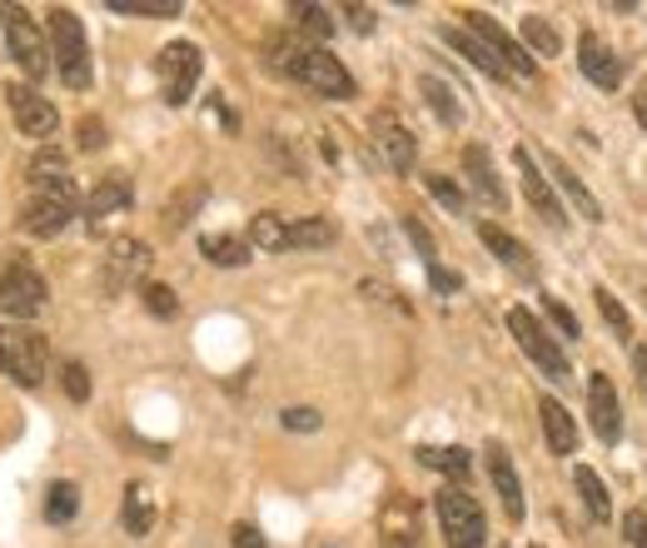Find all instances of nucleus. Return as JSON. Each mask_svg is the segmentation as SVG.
Instances as JSON below:
<instances>
[{
  "instance_id": "f257e3e1",
  "label": "nucleus",
  "mask_w": 647,
  "mask_h": 548,
  "mask_svg": "<svg viewBox=\"0 0 647 548\" xmlns=\"http://www.w3.org/2000/svg\"><path fill=\"white\" fill-rule=\"evenodd\" d=\"M50 55H55V75L65 80L70 90H90L95 80V65H90V45H85V25H80L75 10H50Z\"/></svg>"
},
{
  "instance_id": "f03ea898",
  "label": "nucleus",
  "mask_w": 647,
  "mask_h": 548,
  "mask_svg": "<svg viewBox=\"0 0 647 548\" xmlns=\"http://www.w3.org/2000/svg\"><path fill=\"white\" fill-rule=\"evenodd\" d=\"M30 185H35V195H30L25 215H20V229L35 239H55L70 225V215H75V185H70V175L30 179Z\"/></svg>"
},
{
  "instance_id": "7ed1b4c3",
  "label": "nucleus",
  "mask_w": 647,
  "mask_h": 548,
  "mask_svg": "<svg viewBox=\"0 0 647 548\" xmlns=\"http://www.w3.org/2000/svg\"><path fill=\"white\" fill-rule=\"evenodd\" d=\"M0 369H6L15 384L35 389L50 369L45 334H35V329H25V324H0Z\"/></svg>"
},
{
  "instance_id": "20e7f679",
  "label": "nucleus",
  "mask_w": 647,
  "mask_h": 548,
  "mask_svg": "<svg viewBox=\"0 0 647 548\" xmlns=\"http://www.w3.org/2000/svg\"><path fill=\"white\" fill-rule=\"evenodd\" d=\"M434 508H438L448 548H488V518H483V508L473 504V494H463V488H438Z\"/></svg>"
},
{
  "instance_id": "39448f33",
  "label": "nucleus",
  "mask_w": 647,
  "mask_h": 548,
  "mask_svg": "<svg viewBox=\"0 0 647 548\" xmlns=\"http://www.w3.org/2000/svg\"><path fill=\"white\" fill-rule=\"evenodd\" d=\"M508 329H513L518 349H523V354L533 359V364L543 369L547 379H553V384H567V379H573V364H567V354H563V349H557V339L547 334V329L538 324V319L528 314L523 304H513V309H508Z\"/></svg>"
},
{
  "instance_id": "423d86ee",
  "label": "nucleus",
  "mask_w": 647,
  "mask_h": 548,
  "mask_svg": "<svg viewBox=\"0 0 647 548\" xmlns=\"http://www.w3.org/2000/svg\"><path fill=\"white\" fill-rule=\"evenodd\" d=\"M289 80L309 85L314 95H324V100H348L354 95V75L338 65V55H328L324 45H309V40L299 45L294 65H289Z\"/></svg>"
},
{
  "instance_id": "0eeeda50",
  "label": "nucleus",
  "mask_w": 647,
  "mask_h": 548,
  "mask_svg": "<svg viewBox=\"0 0 647 548\" xmlns=\"http://www.w3.org/2000/svg\"><path fill=\"white\" fill-rule=\"evenodd\" d=\"M0 25H6V40H10V55L20 60L30 80L50 75V40L40 35V25L30 20L25 6H0Z\"/></svg>"
},
{
  "instance_id": "6e6552de",
  "label": "nucleus",
  "mask_w": 647,
  "mask_h": 548,
  "mask_svg": "<svg viewBox=\"0 0 647 548\" xmlns=\"http://www.w3.org/2000/svg\"><path fill=\"white\" fill-rule=\"evenodd\" d=\"M199 70H205V55H199V45H189V40H175V45L159 50L155 75H159V90H165L169 105H185V100L195 95Z\"/></svg>"
},
{
  "instance_id": "1a4fd4ad",
  "label": "nucleus",
  "mask_w": 647,
  "mask_h": 548,
  "mask_svg": "<svg viewBox=\"0 0 647 548\" xmlns=\"http://www.w3.org/2000/svg\"><path fill=\"white\" fill-rule=\"evenodd\" d=\"M40 309H45V279L30 265H10L0 275V314H10L20 324V319L40 314Z\"/></svg>"
},
{
  "instance_id": "9d476101",
  "label": "nucleus",
  "mask_w": 647,
  "mask_h": 548,
  "mask_svg": "<svg viewBox=\"0 0 647 548\" xmlns=\"http://www.w3.org/2000/svg\"><path fill=\"white\" fill-rule=\"evenodd\" d=\"M463 20H468V35L483 40V45L498 55V65H503V70H513V75H533V70H538L533 55H528V50L518 45V40L508 35L493 15H488V10H463Z\"/></svg>"
},
{
  "instance_id": "9b49d317",
  "label": "nucleus",
  "mask_w": 647,
  "mask_h": 548,
  "mask_svg": "<svg viewBox=\"0 0 647 548\" xmlns=\"http://www.w3.org/2000/svg\"><path fill=\"white\" fill-rule=\"evenodd\" d=\"M6 100H10V115H15V125L25 130L30 139H50V135H55L60 115H55V105H50L45 95H35L30 85H10Z\"/></svg>"
},
{
  "instance_id": "f8f14e48",
  "label": "nucleus",
  "mask_w": 647,
  "mask_h": 548,
  "mask_svg": "<svg viewBox=\"0 0 647 548\" xmlns=\"http://www.w3.org/2000/svg\"><path fill=\"white\" fill-rule=\"evenodd\" d=\"M587 418H593V434L603 438V444H617V434H623V409H617V389L607 374L587 379Z\"/></svg>"
},
{
  "instance_id": "ddd939ff",
  "label": "nucleus",
  "mask_w": 647,
  "mask_h": 548,
  "mask_svg": "<svg viewBox=\"0 0 647 548\" xmlns=\"http://www.w3.org/2000/svg\"><path fill=\"white\" fill-rule=\"evenodd\" d=\"M513 159H518V175H523V195H528V205H533L538 215H543L553 229H563V225H567V215H563V205H557L553 185L543 179V169L533 165V155H528V149L518 145V149H513Z\"/></svg>"
},
{
  "instance_id": "4468645a",
  "label": "nucleus",
  "mask_w": 647,
  "mask_h": 548,
  "mask_svg": "<svg viewBox=\"0 0 647 548\" xmlns=\"http://www.w3.org/2000/svg\"><path fill=\"white\" fill-rule=\"evenodd\" d=\"M149 265V249L139 245V239H115L105 255V269H100V279H105V289L115 294V289H125L135 275H145Z\"/></svg>"
},
{
  "instance_id": "2eb2a0df",
  "label": "nucleus",
  "mask_w": 647,
  "mask_h": 548,
  "mask_svg": "<svg viewBox=\"0 0 647 548\" xmlns=\"http://www.w3.org/2000/svg\"><path fill=\"white\" fill-rule=\"evenodd\" d=\"M488 478H493V488H498L503 514L518 524V518H523V484H518V468H513L503 444H488Z\"/></svg>"
},
{
  "instance_id": "dca6fc26",
  "label": "nucleus",
  "mask_w": 647,
  "mask_h": 548,
  "mask_svg": "<svg viewBox=\"0 0 647 548\" xmlns=\"http://www.w3.org/2000/svg\"><path fill=\"white\" fill-rule=\"evenodd\" d=\"M378 528H384V548H424V538H418V508L404 494H394L384 504Z\"/></svg>"
},
{
  "instance_id": "f3484780",
  "label": "nucleus",
  "mask_w": 647,
  "mask_h": 548,
  "mask_svg": "<svg viewBox=\"0 0 647 548\" xmlns=\"http://www.w3.org/2000/svg\"><path fill=\"white\" fill-rule=\"evenodd\" d=\"M538 424H543V438H547V454H557V458H567L577 448V424H573V414H567L557 399H538Z\"/></svg>"
},
{
  "instance_id": "a211bd4d",
  "label": "nucleus",
  "mask_w": 647,
  "mask_h": 548,
  "mask_svg": "<svg viewBox=\"0 0 647 548\" xmlns=\"http://www.w3.org/2000/svg\"><path fill=\"white\" fill-rule=\"evenodd\" d=\"M374 139H378V149H384L388 169H398V175H408V169H414L418 145H414V135H408L394 115H374Z\"/></svg>"
},
{
  "instance_id": "6ab92c4d",
  "label": "nucleus",
  "mask_w": 647,
  "mask_h": 548,
  "mask_svg": "<svg viewBox=\"0 0 647 548\" xmlns=\"http://www.w3.org/2000/svg\"><path fill=\"white\" fill-rule=\"evenodd\" d=\"M577 65H583V75L593 80V85H603V90H617L623 85V65H617V55L603 45L597 35H583L577 40Z\"/></svg>"
},
{
  "instance_id": "aec40b11",
  "label": "nucleus",
  "mask_w": 647,
  "mask_h": 548,
  "mask_svg": "<svg viewBox=\"0 0 647 548\" xmlns=\"http://www.w3.org/2000/svg\"><path fill=\"white\" fill-rule=\"evenodd\" d=\"M463 169H468L473 189L488 199V205H493V209H503V205H508L503 185H498V175H493V159H488V149H483V145H468V149H463Z\"/></svg>"
},
{
  "instance_id": "412c9836",
  "label": "nucleus",
  "mask_w": 647,
  "mask_h": 548,
  "mask_svg": "<svg viewBox=\"0 0 647 548\" xmlns=\"http://www.w3.org/2000/svg\"><path fill=\"white\" fill-rule=\"evenodd\" d=\"M125 205H129V179L125 175L100 179V185L90 189V199H85L90 225H95V219H105V215H115V209H125Z\"/></svg>"
},
{
  "instance_id": "4be33fe9",
  "label": "nucleus",
  "mask_w": 647,
  "mask_h": 548,
  "mask_svg": "<svg viewBox=\"0 0 647 548\" xmlns=\"http://www.w3.org/2000/svg\"><path fill=\"white\" fill-rule=\"evenodd\" d=\"M547 175H553V179H557V189H563V195L577 205V215H587V219H603V209H597V199L587 195V185H583V179H577L573 169H567L557 155H547Z\"/></svg>"
},
{
  "instance_id": "5701e85b",
  "label": "nucleus",
  "mask_w": 647,
  "mask_h": 548,
  "mask_svg": "<svg viewBox=\"0 0 647 548\" xmlns=\"http://www.w3.org/2000/svg\"><path fill=\"white\" fill-rule=\"evenodd\" d=\"M443 40L458 50V55H468V60H473V65L483 70V75H493V80H508V70L498 65V55H493V50H488L478 35H468V30H443Z\"/></svg>"
},
{
  "instance_id": "b1692460",
  "label": "nucleus",
  "mask_w": 647,
  "mask_h": 548,
  "mask_svg": "<svg viewBox=\"0 0 647 548\" xmlns=\"http://www.w3.org/2000/svg\"><path fill=\"white\" fill-rule=\"evenodd\" d=\"M478 235H483V245H488V249H493V255H498V259H503V265L523 269V275H528V269H533V259H528V249H523V245H518V239H513V235H508V229H503V225H478Z\"/></svg>"
},
{
  "instance_id": "393cba45",
  "label": "nucleus",
  "mask_w": 647,
  "mask_h": 548,
  "mask_svg": "<svg viewBox=\"0 0 647 548\" xmlns=\"http://www.w3.org/2000/svg\"><path fill=\"white\" fill-rule=\"evenodd\" d=\"M249 245H254V249H269V255L289 249V225H284V215H274V209L254 215V225H249Z\"/></svg>"
},
{
  "instance_id": "a878e982",
  "label": "nucleus",
  "mask_w": 647,
  "mask_h": 548,
  "mask_svg": "<svg viewBox=\"0 0 647 548\" xmlns=\"http://www.w3.org/2000/svg\"><path fill=\"white\" fill-rule=\"evenodd\" d=\"M199 249H205L209 265H225V269L249 265V245L239 235H205V239H199Z\"/></svg>"
},
{
  "instance_id": "bb28decb",
  "label": "nucleus",
  "mask_w": 647,
  "mask_h": 548,
  "mask_svg": "<svg viewBox=\"0 0 647 548\" xmlns=\"http://www.w3.org/2000/svg\"><path fill=\"white\" fill-rule=\"evenodd\" d=\"M125 528L135 538H145L155 528V504H149V488L145 484H129L125 488Z\"/></svg>"
},
{
  "instance_id": "cd10ccee",
  "label": "nucleus",
  "mask_w": 647,
  "mask_h": 548,
  "mask_svg": "<svg viewBox=\"0 0 647 548\" xmlns=\"http://www.w3.org/2000/svg\"><path fill=\"white\" fill-rule=\"evenodd\" d=\"M577 494H583V504H587V514L597 518V524H607L613 518V504H607V488H603V478H597V468H587V464H577Z\"/></svg>"
},
{
  "instance_id": "c85d7f7f",
  "label": "nucleus",
  "mask_w": 647,
  "mask_h": 548,
  "mask_svg": "<svg viewBox=\"0 0 647 548\" xmlns=\"http://www.w3.org/2000/svg\"><path fill=\"white\" fill-rule=\"evenodd\" d=\"M324 245H334V225L328 219L309 215L299 225H289V249H324Z\"/></svg>"
},
{
  "instance_id": "c756f323",
  "label": "nucleus",
  "mask_w": 647,
  "mask_h": 548,
  "mask_svg": "<svg viewBox=\"0 0 647 548\" xmlns=\"http://www.w3.org/2000/svg\"><path fill=\"white\" fill-rule=\"evenodd\" d=\"M418 90H424V100L438 110V120H443V125H458V100H453V90H448L443 80L424 75V80H418Z\"/></svg>"
},
{
  "instance_id": "7c9ffc66",
  "label": "nucleus",
  "mask_w": 647,
  "mask_h": 548,
  "mask_svg": "<svg viewBox=\"0 0 647 548\" xmlns=\"http://www.w3.org/2000/svg\"><path fill=\"white\" fill-rule=\"evenodd\" d=\"M593 299H597V309H603L607 329H613V334L627 344V339H633V319H627V309L617 304V294H613V289H603V285H597V289H593Z\"/></svg>"
},
{
  "instance_id": "2f4dec72",
  "label": "nucleus",
  "mask_w": 647,
  "mask_h": 548,
  "mask_svg": "<svg viewBox=\"0 0 647 548\" xmlns=\"http://www.w3.org/2000/svg\"><path fill=\"white\" fill-rule=\"evenodd\" d=\"M523 40L538 50V55H557V50H563V35H557L543 15H523Z\"/></svg>"
},
{
  "instance_id": "473e14b6",
  "label": "nucleus",
  "mask_w": 647,
  "mask_h": 548,
  "mask_svg": "<svg viewBox=\"0 0 647 548\" xmlns=\"http://www.w3.org/2000/svg\"><path fill=\"white\" fill-rule=\"evenodd\" d=\"M418 464H428V468H443V474H453V478H463L468 474V448H418Z\"/></svg>"
},
{
  "instance_id": "72a5a7b5",
  "label": "nucleus",
  "mask_w": 647,
  "mask_h": 548,
  "mask_svg": "<svg viewBox=\"0 0 647 548\" xmlns=\"http://www.w3.org/2000/svg\"><path fill=\"white\" fill-rule=\"evenodd\" d=\"M75 508H80L75 484H55V488H50V498H45V518H50V524H70V518H75Z\"/></svg>"
},
{
  "instance_id": "f704fd0d",
  "label": "nucleus",
  "mask_w": 647,
  "mask_h": 548,
  "mask_svg": "<svg viewBox=\"0 0 647 548\" xmlns=\"http://www.w3.org/2000/svg\"><path fill=\"white\" fill-rule=\"evenodd\" d=\"M109 10H115V15H149V20H159V15H179V0H109Z\"/></svg>"
},
{
  "instance_id": "c9c22d12",
  "label": "nucleus",
  "mask_w": 647,
  "mask_h": 548,
  "mask_svg": "<svg viewBox=\"0 0 647 548\" xmlns=\"http://www.w3.org/2000/svg\"><path fill=\"white\" fill-rule=\"evenodd\" d=\"M289 15H294V25H299V30H309V35H319V40L334 35V15H328L324 6H294Z\"/></svg>"
},
{
  "instance_id": "e433bc0d",
  "label": "nucleus",
  "mask_w": 647,
  "mask_h": 548,
  "mask_svg": "<svg viewBox=\"0 0 647 548\" xmlns=\"http://www.w3.org/2000/svg\"><path fill=\"white\" fill-rule=\"evenodd\" d=\"M139 294H145V309L155 319H175L179 314V299H175V289H169V285H145Z\"/></svg>"
},
{
  "instance_id": "4c0bfd02",
  "label": "nucleus",
  "mask_w": 647,
  "mask_h": 548,
  "mask_svg": "<svg viewBox=\"0 0 647 548\" xmlns=\"http://www.w3.org/2000/svg\"><path fill=\"white\" fill-rule=\"evenodd\" d=\"M199 199H205V185H195V189H185L179 199H169V205H165V225H169V229H179V225L189 219V209L199 205Z\"/></svg>"
},
{
  "instance_id": "58836bf2",
  "label": "nucleus",
  "mask_w": 647,
  "mask_h": 548,
  "mask_svg": "<svg viewBox=\"0 0 647 548\" xmlns=\"http://www.w3.org/2000/svg\"><path fill=\"white\" fill-rule=\"evenodd\" d=\"M60 379H65V394L75 399V404H85V399H90V374H85V364H80V359H70V364L60 369Z\"/></svg>"
},
{
  "instance_id": "ea45409f",
  "label": "nucleus",
  "mask_w": 647,
  "mask_h": 548,
  "mask_svg": "<svg viewBox=\"0 0 647 548\" xmlns=\"http://www.w3.org/2000/svg\"><path fill=\"white\" fill-rule=\"evenodd\" d=\"M50 175H65V155H60V149H40V155L30 159V179H50Z\"/></svg>"
},
{
  "instance_id": "a19ab883",
  "label": "nucleus",
  "mask_w": 647,
  "mask_h": 548,
  "mask_svg": "<svg viewBox=\"0 0 647 548\" xmlns=\"http://www.w3.org/2000/svg\"><path fill=\"white\" fill-rule=\"evenodd\" d=\"M428 189H434V199H443V205L453 209V215L463 209V189H458L448 175H428Z\"/></svg>"
},
{
  "instance_id": "79ce46f5",
  "label": "nucleus",
  "mask_w": 647,
  "mask_h": 548,
  "mask_svg": "<svg viewBox=\"0 0 647 548\" xmlns=\"http://www.w3.org/2000/svg\"><path fill=\"white\" fill-rule=\"evenodd\" d=\"M284 428L314 434V428H319V409H284Z\"/></svg>"
},
{
  "instance_id": "37998d69",
  "label": "nucleus",
  "mask_w": 647,
  "mask_h": 548,
  "mask_svg": "<svg viewBox=\"0 0 647 548\" xmlns=\"http://www.w3.org/2000/svg\"><path fill=\"white\" fill-rule=\"evenodd\" d=\"M229 548H269L264 534H259L254 524H234V534H229Z\"/></svg>"
},
{
  "instance_id": "c03bdc74",
  "label": "nucleus",
  "mask_w": 647,
  "mask_h": 548,
  "mask_svg": "<svg viewBox=\"0 0 647 548\" xmlns=\"http://www.w3.org/2000/svg\"><path fill=\"white\" fill-rule=\"evenodd\" d=\"M404 229H408V239H414V245H418V255H424V265H434V239H428V229L424 225H418V219H404Z\"/></svg>"
},
{
  "instance_id": "a18cd8bd",
  "label": "nucleus",
  "mask_w": 647,
  "mask_h": 548,
  "mask_svg": "<svg viewBox=\"0 0 647 548\" xmlns=\"http://www.w3.org/2000/svg\"><path fill=\"white\" fill-rule=\"evenodd\" d=\"M428 279H434V289H438V294H458V285H463V279H458L453 269H443V265H438V259H434V265H428Z\"/></svg>"
},
{
  "instance_id": "49530a36",
  "label": "nucleus",
  "mask_w": 647,
  "mask_h": 548,
  "mask_svg": "<svg viewBox=\"0 0 647 548\" xmlns=\"http://www.w3.org/2000/svg\"><path fill=\"white\" fill-rule=\"evenodd\" d=\"M623 534H627V544L633 548H647V514H627V524H623Z\"/></svg>"
},
{
  "instance_id": "de8ad7c7",
  "label": "nucleus",
  "mask_w": 647,
  "mask_h": 548,
  "mask_svg": "<svg viewBox=\"0 0 647 548\" xmlns=\"http://www.w3.org/2000/svg\"><path fill=\"white\" fill-rule=\"evenodd\" d=\"M105 145V125L100 120H80V149H100Z\"/></svg>"
},
{
  "instance_id": "09e8293b",
  "label": "nucleus",
  "mask_w": 647,
  "mask_h": 548,
  "mask_svg": "<svg viewBox=\"0 0 647 548\" xmlns=\"http://www.w3.org/2000/svg\"><path fill=\"white\" fill-rule=\"evenodd\" d=\"M547 319H553V324H557V329H563V334H567V339H577V319H573V314H567V309H563V304H557V299H547Z\"/></svg>"
},
{
  "instance_id": "8fccbe9b",
  "label": "nucleus",
  "mask_w": 647,
  "mask_h": 548,
  "mask_svg": "<svg viewBox=\"0 0 647 548\" xmlns=\"http://www.w3.org/2000/svg\"><path fill=\"white\" fill-rule=\"evenodd\" d=\"M633 369H637V384H643V394H647V344L633 349Z\"/></svg>"
},
{
  "instance_id": "3c124183",
  "label": "nucleus",
  "mask_w": 647,
  "mask_h": 548,
  "mask_svg": "<svg viewBox=\"0 0 647 548\" xmlns=\"http://www.w3.org/2000/svg\"><path fill=\"white\" fill-rule=\"evenodd\" d=\"M348 15H354V30H374V10L368 6H348Z\"/></svg>"
},
{
  "instance_id": "603ef678",
  "label": "nucleus",
  "mask_w": 647,
  "mask_h": 548,
  "mask_svg": "<svg viewBox=\"0 0 647 548\" xmlns=\"http://www.w3.org/2000/svg\"><path fill=\"white\" fill-rule=\"evenodd\" d=\"M633 110H637V125H643V130H647V90H643V95H637V100H633Z\"/></svg>"
}]
</instances>
